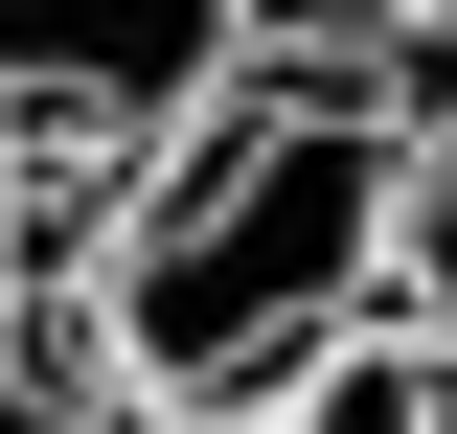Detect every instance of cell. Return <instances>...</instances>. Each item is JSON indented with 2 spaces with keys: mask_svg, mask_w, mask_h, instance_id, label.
<instances>
[{
  "mask_svg": "<svg viewBox=\"0 0 457 434\" xmlns=\"http://www.w3.org/2000/svg\"><path fill=\"white\" fill-rule=\"evenodd\" d=\"M228 69H252V46H228V0H0V161H23V183L161 161Z\"/></svg>",
  "mask_w": 457,
  "mask_h": 434,
  "instance_id": "7a4b0ae2",
  "label": "cell"
},
{
  "mask_svg": "<svg viewBox=\"0 0 457 434\" xmlns=\"http://www.w3.org/2000/svg\"><path fill=\"white\" fill-rule=\"evenodd\" d=\"M252 434H457V366L389 321V297H366L343 343H297V366L252 388Z\"/></svg>",
  "mask_w": 457,
  "mask_h": 434,
  "instance_id": "3957f363",
  "label": "cell"
},
{
  "mask_svg": "<svg viewBox=\"0 0 457 434\" xmlns=\"http://www.w3.org/2000/svg\"><path fill=\"white\" fill-rule=\"evenodd\" d=\"M389 321L457 366V46L411 69V138H389Z\"/></svg>",
  "mask_w": 457,
  "mask_h": 434,
  "instance_id": "277c9868",
  "label": "cell"
},
{
  "mask_svg": "<svg viewBox=\"0 0 457 434\" xmlns=\"http://www.w3.org/2000/svg\"><path fill=\"white\" fill-rule=\"evenodd\" d=\"M411 46H457V0H411Z\"/></svg>",
  "mask_w": 457,
  "mask_h": 434,
  "instance_id": "52a82bcc",
  "label": "cell"
},
{
  "mask_svg": "<svg viewBox=\"0 0 457 434\" xmlns=\"http://www.w3.org/2000/svg\"><path fill=\"white\" fill-rule=\"evenodd\" d=\"M0 434H137L92 366V297H46V252L0 229Z\"/></svg>",
  "mask_w": 457,
  "mask_h": 434,
  "instance_id": "5b68a950",
  "label": "cell"
},
{
  "mask_svg": "<svg viewBox=\"0 0 457 434\" xmlns=\"http://www.w3.org/2000/svg\"><path fill=\"white\" fill-rule=\"evenodd\" d=\"M389 138H411L389 69H252V92L183 114L161 161L114 183V229H92V366H114V412L252 434V388L297 343L366 321L389 297Z\"/></svg>",
  "mask_w": 457,
  "mask_h": 434,
  "instance_id": "6da1fadb",
  "label": "cell"
},
{
  "mask_svg": "<svg viewBox=\"0 0 457 434\" xmlns=\"http://www.w3.org/2000/svg\"><path fill=\"white\" fill-rule=\"evenodd\" d=\"M228 46L252 69H366V46H411V0H228Z\"/></svg>",
  "mask_w": 457,
  "mask_h": 434,
  "instance_id": "8992f818",
  "label": "cell"
}]
</instances>
